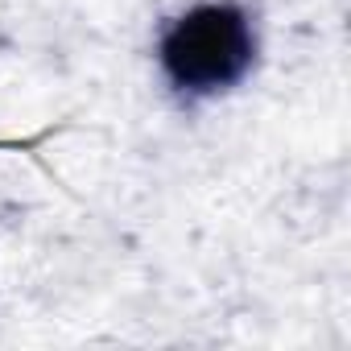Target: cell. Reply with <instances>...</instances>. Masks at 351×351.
Listing matches in <instances>:
<instances>
[{
	"label": "cell",
	"mask_w": 351,
	"mask_h": 351,
	"mask_svg": "<svg viewBox=\"0 0 351 351\" xmlns=\"http://www.w3.org/2000/svg\"><path fill=\"white\" fill-rule=\"evenodd\" d=\"M157 62L178 95L207 99L232 91L256 62L252 17L232 0L195 5L165 25L157 42Z\"/></svg>",
	"instance_id": "1"
}]
</instances>
